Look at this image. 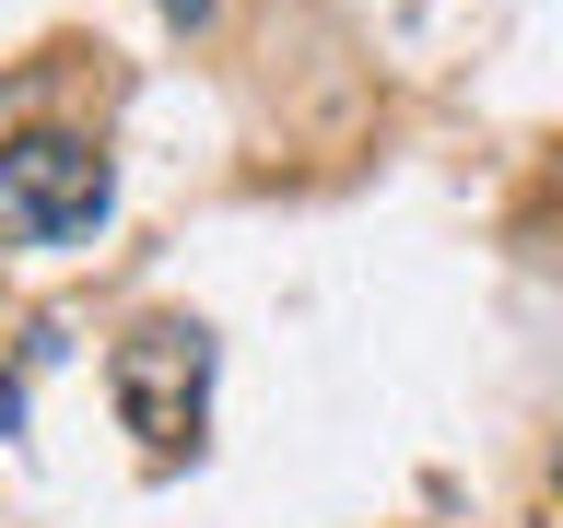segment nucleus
I'll return each instance as SVG.
<instances>
[{
	"instance_id": "f257e3e1",
	"label": "nucleus",
	"mask_w": 563,
	"mask_h": 528,
	"mask_svg": "<svg viewBox=\"0 0 563 528\" xmlns=\"http://www.w3.org/2000/svg\"><path fill=\"white\" fill-rule=\"evenodd\" d=\"M106 200H118V176H106L95 141H70V130H24L0 153V223L24 246H82L106 223Z\"/></svg>"
},
{
	"instance_id": "f03ea898",
	"label": "nucleus",
	"mask_w": 563,
	"mask_h": 528,
	"mask_svg": "<svg viewBox=\"0 0 563 528\" xmlns=\"http://www.w3.org/2000/svg\"><path fill=\"white\" fill-rule=\"evenodd\" d=\"M200 399H211V329L200 317H141L130 341H118V411L130 435L153 447H200Z\"/></svg>"
},
{
	"instance_id": "7ed1b4c3",
	"label": "nucleus",
	"mask_w": 563,
	"mask_h": 528,
	"mask_svg": "<svg viewBox=\"0 0 563 528\" xmlns=\"http://www.w3.org/2000/svg\"><path fill=\"white\" fill-rule=\"evenodd\" d=\"M12 422H24V387H12V376H0V435H12Z\"/></svg>"
},
{
	"instance_id": "20e7f679",
	"label": "nucleus",
	"mask_w": 563,
	"mask_h": 528,
	"mask_svg": "<svg viewBox=\"0 0 563 528\" xmlns=\"http://www.w3.org/2000/svg\"><path fill=\"white\" fill-rule=\"evenodd\" d=\"M165 12H188V24H200V12H211V0H165Z\"/></svg>"
}]
</instances>
